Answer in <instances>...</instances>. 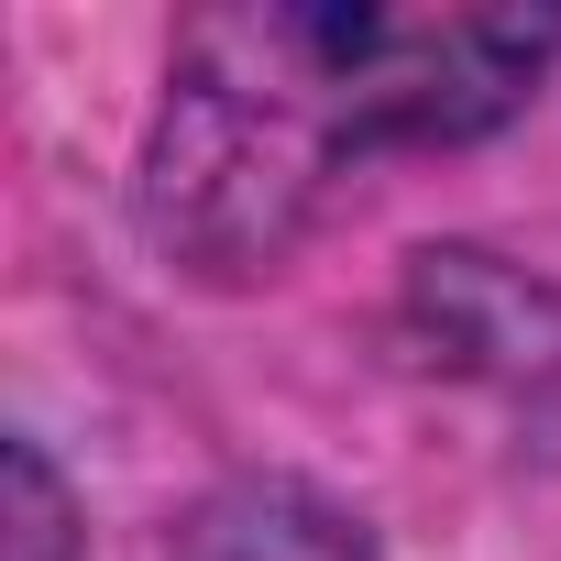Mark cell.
Masks as SVG:
<instances>
[{
	"label": "cell",
	"mask_w": 561,
	"mask_h": 561,
	"mask_svg": "<svg viewBox=\"0 0 561 561\" xmlns=\"http://www.w3.org/2000/svg\"><path fill=\"white\" fill-rule=\"evenodd\" d=\"M561 67V12L242 0L176 34L144 133V231L209 287L287 275L331 187L375 154H462Z\"/></svg>",
	"instance_id": "6da1fadb"
},
{
	"label": "cell",
	"mask_w": 561,
	"mask_h": 561,
	"mask_svg": "<svg viewBox=\"0 0 561 561\" xmlns=\"http://www.w3.org/2000/svg\"><path fill=\"white\" fill-rule=\"evenodd\" d=\"M165 561H386V539L309 473H231L187 506Z\"/></svg>",
	"instance_id": "3957f363"
},
{
	"label": "cell",
	"mask_w": 561,
	"mask_h": 561,
	"mask_svg": "<svg viewBox=\"0 0 561 561\" xmlns=\"http://www.w3.org/2000/svg\"><path fill=\"white\" fill-rule=\"evenodd\" d=\"M408 320L440 342V364H462V375H528L539 353V331L561 342V298L539 287V275H517L506 253H484V242H430L419 264H408Z\"/></svg>",
	"instance_id": "7a4b0ae2"
},
{
	"label": "cell",
	"mask_w": 561,
	"mask_h": 561,
	"mask_svg": "<svg viewBox=\"0 0 561 561\" xmlns=\"http://www.w3.org/2000/svg\"><path fill=\"white\" fill-rule=\"evenodd\" d=\"M0 561H78V495L34 430L0 440Z\"/></svg>",
	"instance_id": "277c9868"
}]
</instances>
